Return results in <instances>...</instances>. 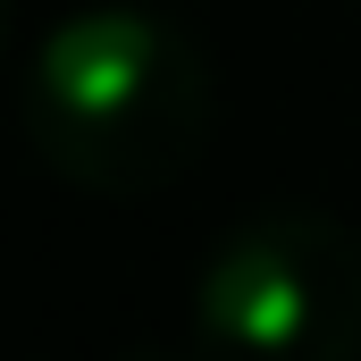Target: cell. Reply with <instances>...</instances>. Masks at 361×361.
Instances as JSON below:
<instances>
[{"instance_id": "3957f363", "label": "cell", "mask_w": 361, "mask_h": 361, "mask_svg": "<svg viewBox=\"0 0 361 361\" xmlns=\"http://www.w3.org/2000/svg\"><path fill=\"white\" fill-rule=\"evenodd\" d=\"M0 42H8V0H0Z\"/></svg>"}, {"instance_id": "6da1fadb", "label": "cell", "mask_w": 361, "mask_h": 361, "mask_svg": "<svg viewBox=\"0 0 361 361\" xmlns=\"http://www.w3.org/2000/svg\"><path fill=\"white\" fill-rule=\"evenodd\" d=\"M25 143L101 202L177 185L210 143V59L152 8L101 0L42 34L25 68Z\"/></svg>"}, {"instance_id": "7a4b0ae2", "label": "cell", "mask_w": 361, "mask_h": 361, "mask_svg": "<svg viewBox=\"0 0 361 361\" xmlns=\"http://www.w3.org/2000/svg\"><path fill=\"white\" fill-rule=\"evenodd\" d=\"M202 361H361V235L328 210L244 219L193 286Z\"/></svg>"}]
</instances>
